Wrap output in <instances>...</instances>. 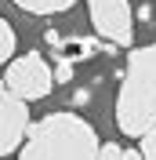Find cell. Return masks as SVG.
I'll return each mask as SVG.
<instances>
[{
	"mask_svg": "<svg viewBox=\"0 0 156 160\" xmlns=\"http://www.w3.org/2000/svg\"><path fill=\"white\" fill-rule=\"evenodd\" d=\"M102 142L95 128L76 113H47L26 131L18 160H98Z\"/></svg>",
	"mask_w": 156,
	"mask_h": 160,
	"instance_id": "obj_1",
	"label": "cell"
},
{
	"mask_svg": "<svg viewBox=\"0 0 156 160\" xmlns=\"http://www.w3.org/2000/svg\"><path fill=\"white\" fill-rule=\"evenodd\" d=\"M156 124V44L131 48L124 84L116 95V128L127 138H142Z\"/></svg>",
	"mask_w": 156,
	"mask_h": 160,
	"instance_id": "obj_2",
	"label": "cell"
},
{
	"mask_svg": "<svg viewBox=\"0 0 156 160\" xmlns=\"http://www.w3.org/2000/svg\"><path fill=\"white\" fill-rule=\"evenodd\" d=\"M4 84L18 98L37 102V98H47L55 91V69L47 66V58L40 51H26V55H15L4 66Z\"/></svg>",
	"mask_w": 156,
	"mask_h": 160,
	"instance_id": "obj_3",
	"label": "cell"
},
{
	"mask_svg": "<svg viewBox=\"0 0 156 160\" xmlns=\"http://www.w3.org/2000/svg\"><path fill=\"white\" fill-rule=\"evenodd\" d=\"M87 15L98 40H113L116 48L134 44V11L131 0H87Z\"/></svg>",
	"mask_w": 156,
	"mask_h": 160,
	"instance_id": "obj_4",
	"label": "cell"
},
{
	"mask_svg": "<svg viewBox=\"0 0 156 160\" xmlns=\"http://www.w3.org/2000/svg\"><path fill=\"white\" fill-rule=\"evenodd\" d=\"M29 102L18 98L15 91L0 80V157L15 153L26 142V131H29Z\"/></svg>",
	"mask_w": 156,
	"mask_h": 160,
	"instance_id": "obj_5",
	"label": "cell"
},
{
	"mask_svg": "<svg viewBox=\"0 0 156 160\" xmlns=\"http://www.w3.org/2000/svg\"><path fill=\"white\" fill-rule=\"evenodd\" d=\"M102 48L105 44H98V40H66V44H58V55L73 58V62H84V58H95Z\"/></svg>",
	"mask_w": 156,
	"mask_h": 160,
	"instance_id": "obj_6",
	"label": "cell"
},
{
	"mask_svg": "<svg viewBox=\"0 0 156 160\" xmlns=\"http://www.w3.org/2000/svg\"><path fill=\"white\" fill-rule=\"evenodd\" d=\"M15 8L29 11V15H62V11H69L76 0H11Z\"/></svg>",
	"mask_w": 156,
	"mask_h": 160,
	"instance_id": "obj_7",
	"label": "cell"
},
{
	"mask_svg": "<svg viewBox=\"0 0 156 160\" xmlns=\"http://www.w3.org/2000/svg\"><path fill=\"white\" fill-rule=\"evenodd\" d=\"M15 44H18V37H15V26H11L4 15H0V66H7V62L15 58Z\"/></svg>",
	"mask_w": 156,
	"mask_h": 160,
	"instance_id": "obj_8",
	"label": "cell"
},
{
	"mask_svg": "<svg viewBox=\"0 0 156 160\" xmlns=\"http://www.w3.org/2000/svg\"><path fill=\"white\" fill-rule=\"evenodd\" d=\"M73 66H76L73 58H62V55H58V66H55V84H69V80H73Z\"/></svg>",
	"mask_w": 156,
	"mask_h": 160,
	"instance_id": "obj_9",
	"label": "cell"
},
{
	"mask_svg": "<svg viewBox=\"0 0 156 160\" xmlns=\"http://www.w3.org/2000/svg\"><path fill=\"white\" fill-rule=\"evenodd\" d=\"M142 157H145V160H156V124L142 135Z\"/></svg>",
	"mask_w": 156,
	"mask_h": 160,
	"instance_id": "obj_10",
	"label": "cell"
},
{
	"mask_svg": "<svg viewBox=\"0 0 156 160\" xmlns=\"http://www.w3.org/2000/svg\"><path fill=\"white\" fill-rule=\"evenodd\" d=\"M124 157V149H120L116 142H102V153H98V160H120Z\"/></svg>",
	"mask_w": 156,
	"mask_h": 160,
	"instance_id": "obj_11",
	"label": "cell"
},
{
	"mask_svg": "<svg viewBox=\"0 0 156 160\" xmlns=\"http://www.w3.org/2000/svg\"><path fill=\"white\" fill-rule=\"evenodd\" d=\"M120 160H145V157H142V149H124Z\"/></svg>",
	"mask_w": 156,
	"mask_h": 160,
	"instance_id": "obj_12",
	"label": "cell"
},
{
	"mask_svg": "<svg viewBox=\"0 0 156 160\" xmlns=\"http://www.w3.org/2000/svg\"><path fill=\"white\" fill-rule=\"evenodd\" d=\"M149 4H153V0H149Z\"/></svg>",
	"mask_w": 156,
	"mask_h": 160,
	"instance_id": "obj_13",
	"label": "cell"
}]
</instances>
